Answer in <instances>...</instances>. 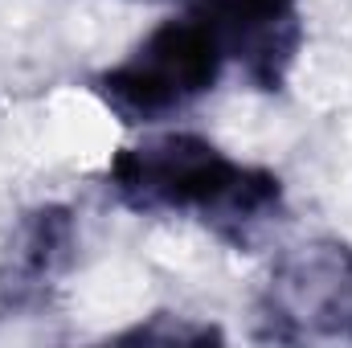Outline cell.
<instances>
[{"instance_id": "cell-4", "label": "cell", "mask_w": 352, "mask_h": 348, "mask_svg": "<svg viewBox=\"0 0 352 348\" xmlns=\"http://www.w3.org/2000/svg\"><path fill=\"white\" fill-rule=\"evenodd\" d=\"M184 4L221 33L230 58L258 90L274 94L287 87V74L303 45L299 0H184Z\"/></svg>"}, {"instance_id": "cell-5", "label": "cell", "mask_w": 352, "mask_h": 348, "mask_svg": "<svg viewBox=\"0 0 352 348\" xmlns=\"http://www.w3.org/2000/svg\"><path fill=\"white\" fill-rule=\"evenodd\" d=\"M78 259V221L70 205L45 201L16 217L0 250V307L37 312L54 299Z\"/></svg>"}, {"instance_id": "cell-2", "label": "cell", "mask_w": 352, "mask_h": 348, "mask_svg": "<svg viewBox=\"0 0 352 348\" xmlns=\"http://www.w3.org/2000/svg\"><path fill=\"white\" fill-rule=\"evenodd\" d=\"M226 62L230 50L221 33L205 17L184 12L156 25L123 62L102 70L90 87L123 123H156L205 98L221 83Z\"/></svg>"}, {"instance_id": "cell-1", "label": "cell", "mask_w": 352, "mask_h": 348, "mask_svg": "<svg viewBox=\"0 0 352 348\" xmlns=\"http://www.w3.org/2000/svg\"><path fill=\"white\" fill-rule=\"evenodd\" d=\"M107 188L140 217H197L234 250H254L287 221L283 180L226 156L197 131H160L119 148L107 164Z\"/></svg>"}, {"instance_id": "cell-6", "label": "cell", "mask_w": 352, "mask_h": 348, "mask_svg": "<svg viewBox=\"0 0 352 348\" xmlns=\"http://www.w3.org/2000/svg\"><path fill=\"white\" fill-rule=\"evenodd\" d=\"M119 345H135V340H160V345H205V340H221V328L213 324H197L192 316H173V312H156L144 324L127 328L115 336Z\"/></svg>"}, {"instance_id": "cell-3", "label": "cell", "mask_w": 352, "mask_h": 348, "mask_svg": "<svg viewBox=\"0 0 352 348\" xmlns=\"http://www.w3.org/2000/svg\"><path fill=\"white\" fill-rule=\"evenodd\" d=\"M254 336L274 345L352 340V246L311 238L287 246L254 299Z\"/></svg>"}]
</instances>
